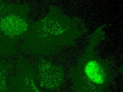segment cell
<instances>
[{"label":"cell","instance_id":"1","mask_svg":"<svg viewBox=\"0 0 123 92\" xmlns=\"http://www.w3.org/2000/svg\"><path fill=\"white\" fill-rule=\"evenodd\" d=\"M97 31L80 57L76 65L71 69L69 77L76 92H100L106 88L112 79L107 60L96 54L95 48L101 39L102 33Z\"/></svg>","mask_w":123,"mask_h":92},{"label":"cell","instance_id":"2","mask_svg":"<svg viewBox=\"0 0 123 92\" xmlns=\"http://www.w3.org/2000/svg\"><path fill=\"white\" fill-rule=\"evenodd\" d=\"M73 20L51 13L31 26L28 33L50 52L58 46H74L81 34Z\"/></svg>","mask_w":123,"mask_h":92},{"label":"cell","instance_id":"3","mask_svg":"<svg viewBox=\"0 0 123 92\" xmlns=\"http://www.w3.org/2000/svg\"><path fill=\"white\" fill-rule=\"evenodd\" d=\"M27 4L0 0V39L14 40L28 34L31 25Z\"/></svg>","mask_w":123,"mask_h":92},{"label":"cell","instance_id":"4","mask_svg":"<svg viewBox=\"0 0 123 92\" xmlns=\"http://www.w3.org/2000/svg\"><path fill=\"white\" fill-rule=\"evenodd\" d=\"M38 78L40 86L50 90L60 87L64 80L63 68L48 61L43 60L39 66Z\"/></svg>","mask_w":123,"mask_h":92},{"label":"cell","instance_id":"5","mask_svg":"<svg viewBox=\"0 0 123 92\" xmlns=\"http://www.w3.org/2000/svg\"><path fill=\"white\" fill-rule=\"evenodd\" d=\"M24 81V88L27 92H40L39 90L36 87L34 82L31 77H26Z\"/></svg>","mask_w":123,"mask_h":92},{"label":"cell","instance_id":"6","mask_svg":"<svg viewBox=\"0 0 123 92\" xmlns=\"http://www.w3.org/2000/svg\"><path fill=\"white\" fill-rule=\"evenodd\" d=\"M6 78L4 71L0 68V92L7 90Z\"/></svg>","mask_w":123,"mask_h":92}]
</instances>
